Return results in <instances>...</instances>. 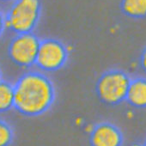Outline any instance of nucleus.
I'll list each match as a JSON object with an SVG mask.
<instances>
[{"instance_id": "nucleus-4", "label": "nucleus", "mask_w": 146, "mask_h": 146, "mask_svg": "<svg viewBox=\"0 0 146 146\" xmlns=\"http://www.w3.org/2000/svg\"><path fill=\"white\" fill-rule=\"evenodd\" d=\"M67 45L56 38L40 39L35 66L43 72H56L63 69L69 59Z\"/></svg>"}, {"instance_id": "nucleus-13", "label": "nucleus", "mask_w": 146, "mask_h": 146, "mask_svg": "<svg viewBox=\"0 0 146 146\" xmlns=\"http://www.w3.org/2000/svg\"><path fill=\"white\" fill-rule=\"evenodd\" d=\"M15 0H0V2L1 3H12Z\"/></svg>"}, {"instance_id": "nucleus-15", "label": "nucleus", "mask_w": 146, "mask_h": 146, "mask_svg": "<svg viewBox=\"0 0 146 146\" xmlns=\"http://www.w3.org/2000/svg\"><path fill=\"white\" fill-rule=\"evenodd\" d=\"M142 146H146V137H145V139L143 140V143H142Z\"/></svg>"}, {"instance_id": "nucleus-2", "label": "nucleus", "mask_w": 146, "mask_h": 146, "mask_svg": "<svg viewBox=\"0 0 146 146\" xmlns=\"http://www.w3.org/2000/svg\"><path fill=\"white\" fill-rule=\"evenodd\" d=\"M131 77L119 68L103 71L96 83V94L101 102L108 106H118L125 102Z\"/></svg>"}, {"instance_id": "nucleus-7", "label": "nucleus", "mask_w": 146, "mask_h": 146, "mask_svg": "<svg viewBox=\"0 0 146 146\" xmlns=\"http://www.w3.org/2000/svg\"><path fill=\"white\" fill-rule=\"evenodd\" d=\"M125 102L135 108H146V77H131Z\"/></svg>"}, {"instance_id": "nucleus-8", "label": "nucleus", "mask_w": 146, "mask_h": 146, "mask_svg": "<svg viewBox=\"0 0 146 146\" xmlns=\"http://www.w3.org/2000/svg\"><path fill=\"white\" fill-rule=\"evenodd\" d=\"M119 8L123 15L129 18L146 17V0H120Z\"/></svg>"}, {"instance_id": "nucleus-5", "label": "nucleus", "mask_w": 146, "mask_h": 146, "mask_svg": "<svg viewBox=\"0 0 146 146\" xmlns=\"http://www.w3.org/2000/svg\"><path fill=\"white\" fill-rule=\"evenodd\" d=\"M40 38L33 33L16 34L8 45V56L17 66L30 68L35 65Z\"/></svg>"}, {"instance_id": "nucleus-6", "label": "nucleus", "mask_w": 146, "mask_h": 146, "mask_svg": "<svg viewBox=\"0 0 146 146\" xmlns=\"http://www.w3.org/2000/svg\"><path fill=\"white\" fill-rule=\"evenodd\" d=\"M90 144V146H123L124 135L115 124L102 121L91 128Z\"/></svg>"}, {"instance_id": "nucleus-3", "label": "nucleus", "mask_w": 146, "mask_h": 146, "mask_svg": "<svg viewBox=\"0 0 146 146\" xmlns=\"http://www.w3.org/2000/svg\"><path fill=\"white\" fill-rule=\"evenodd\" d=\"M42 15L40 0H15L5 12L6 27L15 34L33 33Z\"/></svg>"}, {"instance_id": "nucleus-10", "label": "nucleus", "mask_w": 146, "mask_h": 146, "mask_svg": "<svg viewBox=\"0 0 146 146\" xmlns=\"http://www.w3.org/2000/svg\"><path fill=\"white\" fill-rule=\"evenodd\" d=\"M14 137L15 132L11 125L0 117V146H11Z\"/></svg>"}, {"instance_id": "nucleus-9", "label": "nucleus", "mask_w": 146, "mask_h": 146, "mask_svg": "<svg viewBox=\"0 0 146 146\" xmlns=\"http://www.w3.org/2000/svg\"><path fill=\"white\" fill-rule=\"evenodd\" d=\"M14 84L2 78L0 80V113L14 108Z\"/></svg>"}, {"instance_id": "nucleus-11", "label": "nucleus", "mask_w": 146, "mask_h": 146, "mask_svg": "<svg viewBox=\"0 0 146 146\" xmlns=\"http://www.w3.org/2000/svg\"><path fill=\"white\" fill-rule=\"evenodd\" d=\"M6 29L7 27H6V21H5V12L0 8V38L4 35Z\"/></svg>"}, {"instance_id": "nucleus-14", "label": "nucleus", "mask_w": 146, "mask_h": 146, "mask_svg": "<svg viewBox=\"0 0 146 146\" xmlns=\"http://www.w3.org/2000/svg\"><path fill=\"white\" fill-rule=\"evenodd\" d=\"M3 78V70H2V68L0 66V80Z\"/></svg>"}, {"instance_id": "nucleus-12", "label": "nucleus", "mask_w": 146, "mask_h": 146, "mask_svg": "<svg viewBox=\"0 0 146 146\" xmlns=\"http://www.w3.org/2000/svg\"><path fill=\"white\" fill-rule=\"evenodd\" d=\"M139 66L146 74V46L142 49L139 55Z\"/></svg>"}, {"instance_id": "nucleus-1", "label": "nucleus", "mask_w": 146, "mask_h": 146, "mask_svg": "<svg viewBox=\"0 0 146 146\" xmlns=\"http://www.w3.org/2000/svg\"><path fill=\"white\" fill-rule=\"evenodd\" d=\"M14 109L20 114L34 118L46 113L53 106L57 91L52 78L46 72L29 70L14 84Z\"/></svg>"}]
</instances>
